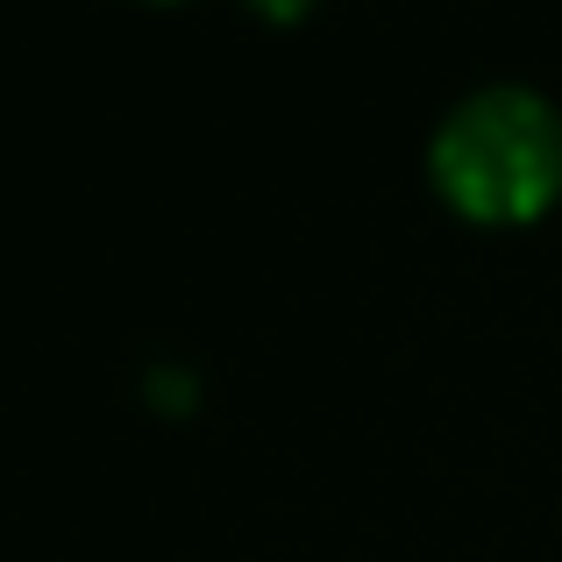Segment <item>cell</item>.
<instances>
[{
	"label": "cell",
	"mask_w": 562,
	"mask_h": 562,
	"mask_svg": "<svg viewBox=\"0 0 562 562\" xmlns=\"http://www.w3.org/2000/svg\"><path fill=\"white\" fill-rule=\"evenodd\" d=\"M427 165L470 221H535L562 192V114L535 86L492 79L441 114Z\"/></svg>",
	"instance_id": "cell-1"
},
{
	"label": "cell",
	"mask_w": 562,
	"mask_h": 562,
	"mask_svg": "<svg viewBox=\"0 0 562 562\" xmlns=\"http://www.w3.org/2000/svg\"><path fill=\"white\" fill-rule=\"evenodd\" d=\"M249 8H263V14H271V22H292V14H306V8H314V0H249Z\"/></svg>",
	"instance_id": "cell-2"
}]
</instances>
